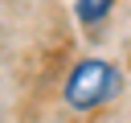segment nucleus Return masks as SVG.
Listing matches in <instances>:
<instances>
[{"label":"nucleus","mask_w":131,"mask_h":123,"mask_svg":"<svg viewBox=\"0 0 131 123\" xmlns=\"http://www.w3.org/2000/svg\"><path fill=\"white\" fill-rule=\"evenodd\" d=\"M119 90H123V74H119L111 61H102V57H82V61L70 70L61 94H66V107H74V111H98V107L111 102Z\"/></svg>","instance_id":"obj_1"},{"label":"nucleus","mask_w":131,"mask_h":123,"mask_svg":"<svg viewBox=\"0 0 131 123\" xmlns=\"http://www.w3.org/2000/svg\"><path fill=\"white\" fill-rule=\"evenodd\" d=\"M111 8H115V0H78L74 4V16H78L82 29H98L111 16Z\"/></svg>","instance_id":"obj_2"}]
</instances>
